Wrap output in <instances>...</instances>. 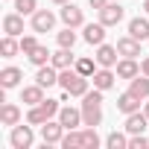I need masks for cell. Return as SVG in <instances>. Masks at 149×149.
Returning <instances> with one entry per match:
<instances>
[{"mask_svg":"<svg viewBox=\"0 0 149 149\" xmlns=\"http://www.w3.org/2000/svg\"><path fill=\"white\" fill-rule=\"evenodd\" d=\"M58 85H61V91H67L70 97H85L88 94V76H82V73L76 70V67H64V70H58Z\"/></svg>","mask_w":149,"mask_h":149,"instance_id":"cell-1","label":"cell"},{"mask_svg":"<svg viewBox=\"0 0 149 149\" xmlns=\"http://www.w3.org/2000/svg\"><path fill=\"white\" fill-rule=\"evenodd\" d=\"M32 140H35V134H32V123H29V126H12L9 143H12L15 149H29Z\"/></svg>","mask_w":149,"mask_h":149,"instance_id":"cell-2","label":"cell"},{"mask_svg":"<svg viewBox=\"0 0 149 149\" xmlns=\"http://www.w3.org/2000/svg\"><path fill=\"white\" fill-rule=\"evenodd\" d=\"M102 123V108L97 105V102H88V100H82V126H91V129H97Z\"/></svg>","mask_w":149,"mask_h":149,"instance_id":"cell-3","label":"cell"},{"mask_svg":"<svg viewBox=\"0 0 149 149\" xmlns=\"http://www.w3.org/2000/svg\"><path fill=\"white\" fill-rule=\"evenodd\" d=\"M53 26H56V15L50 9H38L32 15V32H50Z\"/></svg>","mask_w":149,"mask_h":149,"instance_id":"cell-4","label":"cell"},{"mask_svg":"<svg viewBox=\"0 0 149 149\" xmlns=\"http://www.w3.org/2000/svg\"><path fill=\"white\" fill-rule=\"evenodd\" d=\"M117 56H120V53H117V47H111V44H100L94 58H97V64H100V67H117Z\"/></svg>","mask_w":149,"mask_h":149,"instance_id":"cell-5","label":"cell"},{"mask_svg":"<svg viewBox=\"0 0 149 149\" xmlns=\"http://www.w3.org/2000/svg\"><path fill=\"white\" fill-rule=\"evenodd\" d=\"M64 126H61V120L58 123H53V120H47L44 126H41V137H44V143H61V137H64Z\"/></svg>","mask_w":149,"mask_h":149,"instance_id":"cell-6","label":"cell"},{"mask_svg":"<svg viewBox=\"0 0 149 149\" xmlns=\"http://www.w3.org/2000/svg\"><path fill=\"white\" fill-rule=\"evenodd\" d=\"M61 21H64V26H82L85 24V15H82V9L79 6H73V3H64L61 6Z\"/></svg>","mask_w":149,"mask_h":149,"instance_id":"cell-7","label":"cell"},{"mask_svg":"<svg viewBox=\"0 0 149 149\" xmlns=\"http://www.w3.org/2000/svg\"><path fill=\"white\" fill-rule=\"evenodd\" d=\"M146 129H149V117H146V114H140V111L126 114V132H129V134H143Z\"/></svg>","mask_w":149,"mask_h":149,"instance_id":"cell-8","label":"cell"},{"mask_svg":"<svg viewBox=\"0 0 149 149\" xmlns=\"http://www.w3.org/2000/svg\"><path fill=\"white\" fill-rule=\"evenodd\" d=\"M100 21H102L105 26H117V24L123 21V6H117V3L102 6V9H100Z\"/></svg>","mask_w":149,"mask_h":149,"instance_id":"cell-9","label":"cell"},{"mask_svg":"<svg viewBox=\"0 0 149 149\" xmlns=\"http://www.w3.org/2000/svg\"><path fill=\"white\" fill-rule=\"evenodd\" d=\"M58 120H61V126L64 129H79L82 126V108H61L58 111Z\"/></svg>","mask_w":149,"mask_h":149,"instance_id":"cell-10","label":"cell"},{"mask_svg":"<svg viewBox=\"0 0 149 149\" xmlns=\"http://www.w3.org/2000/svg\"><path fill=\"white\" fill-rule=\"evenodd\" d=\"M3 32L6 35H24V15L21 12H12V15H6L3 18Z\"/></svg>","mask_w":149,"mask_h":149,"instance_id":"cell-11","label":"cell"},{"mask_svg":"<svg viewBox=\"0 0 149 149\" xmlns=\"http://www.w3.org/2000/svg\"><path fill=\"white\" fill-rule=\"evenodd\" d=\"M88 44H105V24L100 21V24H85V35H82Z\"/></svg>","mask_w":149,"mask_h":149,"instance_id":"cell-12","label":"cell"},{"mask_svg":"<svg viewBox=\"0 0 149 149\" xmlns=\"http://www.w3.org/2000/svg\"><path fill=\"white\" fill-rule=\"evenodd\" d=\"M117 53H120L123 58H134V56H140V41L132 38V35H126V38L117 41Z\"/></svg>","mask_w":149,"mask_h":149,"instance_id":"cell-13","label":"cell"},{"mask_svg":"<svg viewBox=\"0 0 149 149\" xmlns=\"http://www.w3.org/2000/svg\"><path fill=\"white\" fill-rule=\"evenodd\" d=\"M35 82L41 85V88H50V85H58V67H38V73H35Z\"/></svg>","mask_w":149,"mask_h":149,"instance_id":"cell-14","label":"cell"},{"mask_svg":"<svg viewBox=\"0 0 149 149\" xmlns=\"http://www.w3.org/2000/svg\"><path fill=\"white\" fill-rule=\"evenodd\" d=\"M21 102L24 105H41L44 102V88L35 82V85H29V88H24L21 91Z\"/></svg>","mask_w":149,"mask_h":149,"instance_id":"cell-15","label":"cell"},{"mask_svg":"<svg viewBox=\"0 0 149 149\" xmlns=\"http://www.w3.org/2000/svg\"><path fill=\"white\" fill-rule=\"evenodd\" d=\"M140 97H134L132 91H126V94H120V100H117V108L123 111V114H134V111H140Z\"/></svg>","mask_w":149,"mask_h":149,"instance_id":"cell-16","label":"cell"},{"mask_svg":"<svg viewBox=\"0 0 149 149\" xmlns=\"http://www.w3.org/2000/svg\"><path fill=\"white\" fill-rule=\"evenodd\" d=\"M91 79H94V88H100V91H108V88L114 85V79H117V73H114L111 67H102V70H97V73H94Z\"/></svg>","mask_w":149,"mask_h":149,"instance_id":"cell-17","label":"cell"},{"mask_svg":"<svg viewBox=\"0 0 149 149\" xmlns=\"http://www.w3.org/2000/svg\"><path fill=\"white\" fill-rule=\"evenodd\" d=\"M129 35L137 38V41H146L149 38V21L146 18H132L129 21Z\"/></svg>","mask_w":149,"mask_h":149,"instance_id":"cell-18","label":"cell"},{"mask_svg":"<svg viewBox=\"0 0 149 149\" xmlns=\"http://www.w3.org/2000/svg\"><path fill=\"white\" fill-rule=\"evenodd\" d=\"M129 91L134 97H140V100H149V76H146V73L140 76V73H137V76L132 79V85H129Z\"/></svg>","mask_w":149,"mask_h":149,"instance_id":"cell-19","label":"cell"},{"mask_svg":"<svg viewBox=\"0 0 149 149\" xmlns=\"http://www.w3.org/2000/svg\"><path fill=\"white\" fill-rule=\"evenodd\" d=\"M137 73H140V67H137L134 58H123V61H117V76H120V79H134Z\"/></svg>","mask_w":149,"mask_h":149,"instance_id":"cell-20","label":"cell"},{"mask_svg":"<svg viewBox=\"0 0 149 149\" xmlns=\"http://www.w3.org/2000/svg\"><path fill=\"white\" fill-rule=\"evenodd\" d=\"M0 120H3V126H18L21 123V108L12 105V102H6L3 108H0Z\"/></svg>","mask_w":149,"mask_h":149,"instance_id":"cell-21","label":"cell"},{"mask_svg":"<svg viewBox=\"0 0 149 149\" xmlns=\"http://www.w3.org/2000/svg\"><path fill=\"white\" fill-rule=\"evenodd\" d=\"M21 79H24V73L18 67H3V70H0V85H3V88H15Z\"/></svg>","mask_w":149,"mask_h":149,"instance_id":"cell-22","label":"cell"},{"mask_svg":"<svg viewBox=\"0 0 149 149\" xmlns=\"http://www.w3.org/2000/svg\"><path fill=\"white\" fill-rule=\"evenodd\" d=\"M50 64H53V67H58V70H64V67H70V64H76V58H73V53H70V50L58 47V53H53Z\"/></svg>","mask_w":149,"mask_h":149,"instance_id":"cell-23","label":"cell"},{"mask_svg":"<svg viewBox=\"0 0 149 149\" xmlns=\"http://www.w3.org/2000/svg\"><path fill=\"white\" fill-rule=\"evenodd\" d=\"M61 146H64V149H85V143H82V132L67 129V134L61 137Z\"/></svg>","mask_w":149,"mask_h":149,"instance_id":"cell-24","label":"cell"},{"mask_svg":"<svg viewBox=\"0 0 149 149\" xmlns=\"http://www.w3.org/2000/svg\"><path fill=\"white\" fill-rule=\"evenodd\" d=\"M50 58H53V53H50V50H47L44 44H38V47H35V50L29 53V61H32L35 67H44V64H47Z\"/></svg>","mask_w":149,"mask_h":149,"instance_id":"cell-25","label":"cell"},{"mask_svg":"<svg viewBox=\"0 0 149 149\" xmlns=\"http://www.w3.org/2000/svg\"><path fill=\"white\" fill-rule=\"evenodd\" d=\"M56 41H58V47L73 50V44H76V32H73V26H64V29L56 35Z\"/></svg>","mask_w":149,"mask_h":149,"instance_id":"cell-26","label":"cell"},{"mask_svg":"<svg viewBox=\"0 0 149 149\" xmlns=\"http://www.w3.org/2000/svg\"><path fill=\"white\" fill-rule=\"evenodd\" d=\"M18 50H21V41H15V35H6L3 41H0V53H3L6 58H12Z\"/></svg>","mask_w":149,"mask_h":149,"instance_id":"cell-27","label":"cell"},{"mask_svg":"<svg viewBox=\"0 0 149 149\" xmlns=\"http://www.w3.org/2000/svg\"><path fill=\"white\" fill-rule=\"evenodd\" d=\"M105 146H108V149H129V137L120 134V132H111V134L105 137Z\"/></svg>","mask_w":149,"mask_h":149,"instance_id":"cell-28","label":"cell"},{"mask_svg":"<svg viewBox=\"0 0 149 149\" xmlns=\"http://www.w3.org/2000/svg\"><path fill=\"white\" fill-rule=\"evenodd\" d=\"M73 67H76L82 76H88V79H91L94 73H97V70H94V67H97V58H76V64H73Z\"/></svg>","mask_w":149,"mask_h":149,"instance_id":"cell-29","label":"cell"},{"mask_svg":"<svg viewBox=\"0 0 149 149\" xmlns=\"http://www.w3.org/2000/svg\"><path fill=\"white\" fill-rule=\"evenodd\" d=\"M26 123H32V126H44V123H47V114L41 111V105H29V111H26Z\"/></svg>","mask_w":149,"mask_h":149,"instance_id":"cell-30","label":"cell"},{"mask_svg":"<svg viewBox=\"0 0 149 149\" xmlns=\"http://www.w3.org/2000/svg\"><path fill=\"white\" fill-rule=\"evenodd\" d=\"M15 12H21V15H35V12H38V0H15Z\"/></svg>","mask_w":149,"mask_h":149,"instance_id":"cell-31","label":"cell"},{"mask_svg":"<svg viewBox=\"0 0 149 149\" xmlns=\"http://www.w3.org/2000/svg\"><path fill=\"white\" fill-rule=\"evenodd\" d=\"M82 143H85V149H97V146H100V137H97V129H91V126H88V129L82 132Z\"/></svg>","mask_w":149,"mask_h":149,"instance_id":"cell-32","label":"cell"},{"mask_svg":"<svg viewBox=\"0 0 149 149\" xmlns=\"http://www.w3.org/2000/svg\"><path fill=\"white\" fill-rule=\"evenodd\" d=\"M41 111L47 114V120H50V117H56V114L61 111V108H58V100H44V102H41Z\"/></svg>","mask_w":149,"mask_h":149,"instance_id":"cell-33","label":"cell"},{"mask_svg":"<svg viewBox=\"0 0 149 149\" xmlns=\"http://www.w3.org/2000/svg\"><path fill=\"white\" fill-rule=\"evenodd\" d=\"M129 149H149V137L146 134H132L129 137Z\"/></svg>","mask_w":149,"mask_h":149,"instance_id":"cell-34","label":"cell"},{"mask_svg":"<svg viewBox=\"0 0 149 149\" xmlns=\"http://www.w3.org/2000/svg\"><path fill=\"white\" fill-rule=\"evenodd\" d=\"M35 47H38L35 35H24V38H21V53H26V56H29V53H32Z\"/></svg>","mask_w":149,"mask_h":149,"instance_id":"cell-35","label":"cell"},{"mask_svg":"<svg viewBox=\"0 0 149 149\" xmlns=\"http://www.w3.org/2000/svg\"><path fill=\"white\" fill-rule=\"evenodd\" d=\"M88 3H91L94 9H102V6H108V0H88Z\"/></svg>","mask_w":149,"mask_h":149,"instance_id":"cell-36","label":"cell"},{"mask_svg":"<svg viewBox=\"0 0 149 149\" xmlns=\"http://www.w3.org/2000/svg\"><path fill=\"white\" fill-rule=\"evenodd\" d=\"M140 73H146V76H149V56L140 61Z\"/></svg>","mask_w":149,"mask_h":149,"instance_id":"cell-37","label":"cell"},{"mask_svg":"<svg viewBox=\"0 0 149 149\" xmlns=\"http://www.w3.org/2000/svg\"><path fill=\"white\" fill-rule=\"evenodd\" d=\"M143 114H146V117H149V100H146V105H143Z\"/></svg>","mask_w":149,"mask_h":149,"instance_id":"cell-38","label":"cell"},{"mask_svg":"<svg viewBox=\"0 0 149 149\" xmlns=\"http://www.w3.org/2000/svg\"><path fill=\"white\" fill-rule=\"evenodd\" d=\"M53 3H58V6H64V3H70V0H53Z\"/></svg>","mask_w":149,"mask_h":149,"instance_id":"cell-39","label":"cell"},{"mask_svg":"<svg viewBox=\"0 0 149 149\" xmlns=\"http://www.w3.org/2000/svg\"><path fill=\"white\" fill-rule=\"evenodd\" d=\"M143 9H146V15H149V0H143Z\"/></svg>","mask_w":149,"mask_h":149,"instance_id":"cell-40","label":"cell"}]
</instances>
